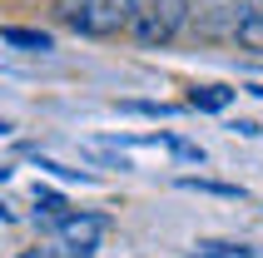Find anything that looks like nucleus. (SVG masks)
Segmentation results:
<instances>
[{"label":"nucleus","mask_w":263,"mask_h":258,"mask_svg":"<svg viewBox=\"0 0 263 258\" xmlns=\"http://www.w3.org/2000/svg\"><path fill=\"white\" fill-rule=\"evenodd\" d=\"M0 40L5 45H15V50H55V40H50V35H45V30H25V25H5L0 30Z\"/></svg>","instance_id":"20e7f679"},{"label":"nucleus","mask_w":263,"mask_h":258,"mask_svg":"<svg viewBox=\"0 0 263 258\" xmlns=\"http://www.w3.org/2000/svg\"><path fill=\"white\" fill-rule=\"evenodd\" d=\"M229 129H234V134H243V139H253V134H263V129L253 124V119H238V124H229Z\"/></svg>","instance_id":"9b49d317"},{"label":"nucleus","mask_w":263,"mask_h":258,"mask_svg":"<svg viewBox=\"0 0 263 258\" xmlns=\"http://www.w3.org/2000/svg\"><path fill=\"white\" fill-rule=\"evenodd\" d=\"M104 238V218L100 214H65L45 244V258H95Z\"/></svg>","instance_id":"f257e3e1"},{"label":"nucleus","mask_w":263,"mask_h":258,"mask_svg":"<svg viewBox=\"0 0 263 258\" xmlns=\"http://www.w3.org/2000/svg\"><path fill=\"white\" fill-rule=\"evenodd\" d=\"M249 95H258V100H263V85H249Z\"/></svg>","instance_id":"ddd939ff"},{"label":"nucleus","mask_w":263,"mask_h":258,"mask_svg":"<svg viewBox=\"0 0 263 258\" xmlns=\"http://www.w3.org/2000/svg\"><path fill=\"white\" fill-rule=\"evenodd\" d=\"M179 189H194V194H214V199H243L238 184H219V179H179Z\"/></svg>","instance_id":"6e6552de"},{"label":"nucleus","mask_w":263,"mask_h":258,"mask_svg":"<svg viewBox=\"0 0 263 258\" xmlns=\"http://www.w3.org/2000/svg\"><path fill=\"white\" fill-rule=\"evenodd\" d=\"M35 209H40V218H55V224L70 214V209H65V199H60L55 189H45V184H35Z\"/></svg>","instance_id":"1a4fd4ad"},{"label":"nucleus","mask_w":263,"mask_h":258,"mask_svg":"<svg viewBox=\"0 0 263 258\" xmlns=\"http://www.w3.org/2000/svg\"><path fill=\"white\" fill-rule=\"evenodd\" d=\"M189 15H194V5L189 0H139V15H134V35H139V45H169L179 35V30L189 25Z\"/></svg>","instance_id":"f03ea898"},{"label":"nucleus","mask_w":263,"mask_h":258,"mask_svg":"<svg viewBox=\"0 0 263 258\" xmlns=\"http://www.w3.org/2000/svg\"><path fill=\"white\" fill-rule=\"evenodd\" d=\"M234 95H238V89H229V85H204V89H194V95H189V104H194V109L219 115V109H229V104H234Z\"/></svg>","instance_id":"39448f33"},{"label":"nucleus","mask_w":263,"mask_h":258,"mask_svg":"<svg viewBox=\"0 0 263 258\" xmlns=\"http://www.w3.org/2000/svg\"><path fill=\"white\" fill-rule=\"evenodd\" d=\"M189 258H253V248L243 244H223V238H204V244H194Z\"/></svg>","instance_id":"423d86ee"},{"label":"nucleus","mask_w":263,"mask_h":258,"mask_svg":"<svg viewBox=\"0 0 263 258\" xmlns=\"http://www.w3.org/2000/svg\"><path fill=\"white\" fill-rule=\"evenodd\" d=\"M5 179H10V169H5V164H0V184H5Z\"/></svg>","instance_id":"4468645a"},{"label":"nucleus","mask_w":263,"mask_h":258,"mask_svg":"<svg viewBox=\"0 0 263 258\" xmlns=\"http://www.w3.org/2000/svg\"><path fill=\"white\" fill-rule=\"evenodd\" d=\"M5 134H10V124H5V119H0V139H5Z\"/></svg>","instance_id":"2eb2a0df"},{"label":"nucleus","mask_w":263,"mask_h":258,"mask_svg":"<svg viewBox=\"0 0 263 258\" xmlns=\"http://www.w3.org/2000/svg\"><path fill=\"white\" fill-rule=\"evenodd\" d=\"M134 15H139V0H80L74 25L85 35H119L134 25Z\"/></svg>","instance_id":"7ed1b4c3"},{"label":"nucleus","mask_w":263,"mask_h":258,"mask_svg":"<svg viewBox=\"0 0 263 258\" xmlns=\"http://www.w3.org/2000/svg\"><path fill=\"white\" fill-rule=\"evenodd\" d=\"M40 159V169H50L55 179H80V184H95V174L89 169H70V164H55V159H45V154H35Z\"/></svg>","instance_id":"9d476101"},{"label":"nucleus","mask_w":263,"mask_h":258,"mask_svg":"<svg viewBox=\"0 0 263 258\" xmlns=\"http://www.w3.org/2000/svg\"><path fill=\"white\" fill-rule=\"evenodd\" d=\"M0 224H10V209H5V204H0Z\"/></svg>","instance_id":"f8f14e48"},{"label":"nucleus","mask_w":263,"mask_h":258,"mask_svg":"<svg viewBox=\"0 0 263 258\" xmlns=\"http://www.w3.org/2000/svg\"><path fill=\"white\" fill-rule=\"evenodd\" d=\"M65 5H74V10H80V0H65Z\"/></svg>","instance_id":"dca6fc26"},{"label":"nucleus","mask_w":263,"mask_h":258,"mask_svg":"<svg viewBox=\"0 0 263 258\" xmlns=\"http://www.w3.org/2000/svg\"><path fill=\"white\" fill-rule=\"evenodd\" d=\"M234 40H238V45H249V50H263V10H249L243 20H238Z\"/></svg>","instance_id":"0eeeda50"}]
</instances>
